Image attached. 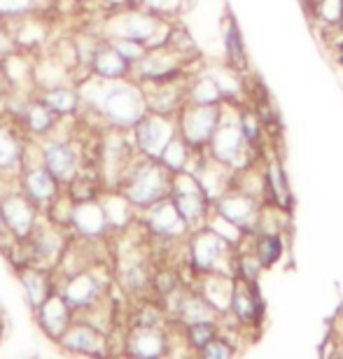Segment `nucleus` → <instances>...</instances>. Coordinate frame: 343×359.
Here are the masks:
<instances>
[{"label": "nucleus", "instance_id": "1", "mask_svg": "<svg viewBox=\"0 0 343 359\" xmlns=\"http://www.w3.org/2000/svg\"><path fill=\"white\" fill-rule=\"evenodd\" d=\"M170 28H173V24H168L159 14L149 12L140 5H126L119 7V10H110V17L101 28V38H128L152 49L168 40Z\"/></svg>", "mask_w": 343, "mask_h": 359}, {"label": "nucleus", "instance_id": "2", "mask_svg": "<svg viewBox=\"0 0 343 359\" xmlns=\"http://www.w3.org/2000/svg\"><path fill=\"white\" fill-rule=\"evenodd\" d=\"M170 182H173V173L159 159H147V156L140 154L133 161V166L128 168L126 177L121 180L119 189L126 194V198L131 201L140 215L154 203L168 198Z\"/></svg>", "mask_w": 343, "mask_h": 359}, {"label": "nucleus", "instance_id": "3", "mask_svg": "<svg viewBox=\"0 0 343 359\" xmlns=\"http://www.w3.org/2000/svg\"><path fill=\"white\" fill-rule=\"evenodd\" d=\"M184 252H187V266L194 276L201 273H231L236 262V248L208 226L191 229L184 238Z\"/></svg>", "mask_w": 343, "mask_h": 359}, {"label": "nucleus", "instance_id": "4", "mask_svg": "<svg viewBox=\"0 0 343 359\" xmlns=\"http://www.w3.org/2000/svg\"><path fill=\"white\" fill-rule=\"evenodd\" d=\"M40 159L49 173H52L63 187H68L77 177L84 161V152L73 135L49 133L47 138L38 140Z\"/></svg>", "mask_w": 343, "mask_h": 359}, {"label": "nucleus", "instance_id": "5", "mask_svg": "<svg viewBox=\"0 0 343 359\" xmlns=\"http://www.w3.org/2000/svg\"><path fill=\"white\" fill-rule=\"evenodd\" d=\"M203 149L210 156H215L217 161H222L227 166H231L234 170H238V168L253 163L248 154L253 152L255 145H250L246 140V135H243L241 124H238V114L231 119L224 117V103H222V119H220L215 133H213L210 142Z\"/></svg>", "mask_w": 343, "mask_h": 359}, {"label": "nucleus", "instance_id": "6", "mask_svg": "<svg viewBox=\"0 0 343 359\" xmlns=\"http://www.w3.org/2000/svg\"><path fill=\"white\" fill-rule=\"evenodd\" d=\"M105 290L108 285L98 276V264L70 273L61 278V285H56V292H61V297L68 301V306L75 311V318L89 313L91 308L105 301Z\"/></svg>", "mask_w": 343, "mask_h": 359}, {"label": "nucleus", "instance_id": "7", "mask_svg": "<svg viewBox=\"0 0 343 359\" xmlns=\"http://www.w3.org/2000/svg\"><path fill=\"white\" fill-rule=\"evenodd\" d=\"M220 119H222V103L201 105V103L184 100L182 107L175 114L177 133H180L194 149H203L208 145L220 124Z\"/></svg>", "mask_w": 343, "mask_h": 359}, {"label": "nucleus", "instance_id": "8", "mask_svg": "<svg viewBox=\"0 0 343 359\" xmlns=\"http://www.w3.org/2000/svg\"><path fill=\"white\" fill-rule=\"evenodd\" d=\"M168 198L173 201V205L189 224V229H199L206 224V219H208V215H210V208H213V201L206 196V191L199 187V182L189 170L173 173Z\"/></svg>", "mask_w": 343, "mask_h": 359}, {"label": "nucleus", "instance_id": "9", "mask_svg": "<svg viewBox=\"0 0 343 359\" xmlns=\"http://www.w3.org/2000/svg\"><path fill=\"white\" fill-rule=\"evenodd\" d=\"M175 133H177L175 117H170V114H156V112H145V117L131 128L135 149H138V154L147 156V159H159L163 147L168 145Z\"/></svg>", "mask_w": 343, "mask_h": 359}, {"label": "nucleus", "instance_id": "10", "mask_svg": "<svg viewBox=\"0 0 343 359\" xmlns=\"http://www.w3.org/2000/svg\"><path fill=\"white\" fill-rule=\"evenodd\" d=\"M138 222L154 241L184 243V238H187L191 231L189 224L184 222L182 215L177 212V208L173 205L170 198H163L159 203H154L152 208H147V210H142L138 215Z\"/></svg>", "mask_w": 343, "mask_h": 359}, {"label": "nucleus", "instance_id": "11", "mask_svg": "<svg viewBox=\"0 0 343 359\" xmlns=\"http://www.w3.org/2000/svg\"><path fill=\"white\" fill-rule=\"evenodd\" d=\"M0 208H3L5 222L14 238H28L42 217V210L21 191L19 182H14L10 189L0 194Z\"/></svg>", "mask_w": 343, "mask_h": 359}, {"label": "nucleus", "instance_id": "12", "mask_svg": "<svg viewBox=\"0 0 343 359\" xmlns=\"http://www.w3.org/2000/svg\"><path fill=\"white\" fill-rule=\"evenodd\" d=\"M59 346L70 355H108L110 353V334H105L103 329H98L96 325H91L89 320L75 318L73 325L66 329V334L61 336Z\"/></svg>", "mask_w": 343, "mask_h": 359}, {"label": "nucleus", "instance_id": "13", "mask_svg": "<svg viewBox=\"0 0 343 359\" xmlns=\"http://www.w3.org/2000/svg\"><path fill=\"white\" fill-rule=\"evenodd\" d=\"M229 313H231V318L236 320V325L243 329L260 325L264 320V301H262L257 283L234 276V294H231Z\"/></svg>", "mask_w": 343, "mask_h": 359}, {"label": "nucleus", "instance_id": "14", "mask_svg": "<svg viewBox=\"0 0 343 359\" xmlns=\"http://www.w3.org/2000/svg\"><path fill=\"white\" fill-rule=\"evenodd\" d=\"M213 208L229 222H234V224H238L241 229H246V231H255L257 215H260V208H262V198H257L243 189H236V187H229L222 196L213 203Z\"/></svg>", "mask_w": 343, "mask_h": 359}, {"label": "nucleus", "instance_id": "15", "mask_svg": "<svg viewBox=\"0 0 343 359\" xmlns=\"http://www.w3.org/2000/svg\"><path fill=\"white\" fill-rule=\"evenodd\" d=\"M28 135L17 119H0V175L19 177L24 166Z\"/></svg>", "mask_w": 343, "mask_h": 359}, {"label": "nucleus", "instance_id": "16", "mask_svg": "<svg viewBox=\"0 0 343 359\" xmlns=\"http://www.w3.org/2000/svg\"><path fill=\"white\" fill-rule=\"evenodd\" d=\"M70 233L75 238H87V241H101L110 233L108 217H105V210L98 196L75 201L73 217H70Z\"/></svg>", "mask_w": 343, "mask_h": 359}, {"label": "nucleus", "instance_id": "17", "mask_svg": "<svg viewBox=\"0 0 343 359\" xmlns=\"http://www.w3.org/2000/svg\"><path fill=\"white\" fill-rule=\"evenodd\" d=\"M33 315H35L38 327L42 329V334L54 343L66 334V329L73 325V320H75V311L68 306V301L61 297V292H54L38 311H33Z\"/></svg>", "mask_w": 343, "mask_h": 359}, {"label": "nucleus", "instance_id": "18", "mask_svg": "<svg viewBox=\"0 0 343 359\" xmlns=\"http://www.w3.org/2000/svg\"><path fill=\"white\" fill-rule=\"evenodd\" d=\"M121 343L131 357H161L168 353L170 336L166 327H128Z\"/></svg>", "mask_w": 343, "mask_h": 359}, {"label": "nucleus", "instance_id": "19", "mask_svg": "<svg viewBox=\"0 0 343 359\" xmlns=\"http://www.w3.org/2000/svg\"><path fill=\"white\" fill-rule=\"evenodd\" d=\"M131 73L133 66L105 38L98 42L94 54L87 61V75L101 77V80H126V77H131Z\"/></svg>", "mask_w": 343, "mask_h": 359}, {"label": "nucleus", "instance_id": "20", "mask_svg": "<svg viewBox=\"0 0 343 359\" xmlns=\"http://www.w3.org/2000/svg\"><path fill=\"white\" fill-rule=\"evenodd\" d=\"M17 280L21 285V292H24V299L31 311H38V308L45 304V301L56 292L54 285V273L49 269L42 266H24L17 271Z\"/></svg>", "mask_w": 343, "mask_h": 359}, {"label": "nucleus", "instance_id": "21", "mask_svg": "<svg viewBox=\"0 0 343 359\" xmlns=\"http://www.w3.org/2000/svg\"><path fill=\"white\" fill-rule=\"evenodd\" d=\"M17 121L24 126L28 138L42 140V138H47L56 126H59L61 117L42 98H28L24 110H21V114L17 117Z\"/></svg>", "mask_w": 343, "mask_h": 359}, {"label": "nucleus", "instance_id": "22", "mask_svg": "<svg viewBox=\"0 0 343 359\" xmlns=\"http://www.w3.org/2000/svg\"><path fill=\"white\" fill-rule=\"evenodd\" d=\"M40 98L59 114V117H77L82 110V96L80 89L70 87V84H59L52 89H42Z\"/></svg>", "mask_w": 343, "mask_h": 359}, {"label": "nucleus", "instance_id": "23", "mask_svg": "<svg viewBox=\"0 0 343 359\" xmlns=\"http://www.w3.org/2000/svg\"><path fill=\"white\" fill-rule=\"evenodd\" d=\"M264 182H267V194L264 198L269 196V203H276L283 210H290L292 208V191H290V182L288 175H285L283 166L278 161H271L267 170H264Z\"/></svg>", "mask_w": 343, "mask_h": 359}, {"label": "nucleus", "instance_id": "24", "mask_svg": "<svg viewBox=\"0 0 343 359\" xmlns=\"http://www.w3.org/2000/svg\"><path fill=\"white\" fill-rule=\"evenodd\" d=\"M253 252L260 259L262 269H271L281 262V257L285 252V243H283V233H271V231H262V233H253Z\"/></svg>", "mask_w": 343, "mask_h": 359}, {"label": "nucleus", "instance_id": "25", "mask_svg": "<svg viewBox=\"0 0 343 359\" xmlns=\"http://www.w3.org/2000/svg\"><path fill=\"white\" fill-rule=\"evenodd\" d=\"M194 154H196V149L191 147L180 133H175L173 138H170L168 145L163 147V152L159 154V161L170 170V173H180V170L189 168Z\"/></svg>", "mask_w": 343, "mask_h": 359}, {"label": "nucleus", "instance_id": "26", "mask_svg": "<svg viewBox=\"0 0 343 359\" xmlns=\"http://www.w3.org/2000/svg\"><path fill=\"white\" fill-rule=\"evenodd\" d=\"M222 38H224V52H227V63L231 68H236L238 73L248 68L246 63V45H243L241 31L236 26V19L229 14L222 21Z\"/></svg>", "mask_w": 343, "mask_h": 359}, {"label": "nucleus", "instance_id": "27", "mask_svg": "<svg viewBox=\"0 0 343 359\" xmlns=\"http://www.w3.org/2000/svg\"><path fill=\"white\" fill-rule=\"evenodd\" d=\"M206 73H208L213 80H215L217 89L222 91L224 100H229V103H238V100L243 98V93H246V84H243L238 70L231 68L229 63H227V66L208 68Z\"/></svg>", "mask_w": 343, "mask_h": 359}, {"label": "nucleus", "instance_id": "28", "mask_svg": "<svg viewBox=\"0 0 343 359\" xmlns=\"http://www.w3.org/2000/svg\"><path fill=\"white\" fill-rule=\"evenodd\" d=\"M187 100L201 103V105H220V103H224V96H222V91L217 89L215 80H213L208 73H201L187 80Z\"/></svg>", "mask_w": 343, "mask_h": 359}, {"label": "nucleus", "instance_id": "29", "mask_svg": "<svg viewBox=\"0 0 343 359\" xmlns=\"http://www.w3.org/2000/svg\"><path fill=\"white\" fill-rule=\"evenodd\" d=\"M220 334V322H199V325L182 327V343L187 346L189 353H201L208 343Z\"/></svg>", "mask_w": 343, "mask_h": 359}, {"label": "nucleus", "instance_id": "30", "mask_svg": "<svg viewBox=\"0 0 343 359\" xmlns=\"http://www.w3.org/2000/svg\"><path fill=\"white\" fill-rule=\"evenodd\" d=\"M110 42H112V47L117 49L128 63H131V66H135V63H138L149 49L147 45H142V42H135V40H128V38H110Z\"/></svg>", "mask_w": 343, "mask_h": 359}, {"label": "nucleus", "instance_id": "31", "mask_svg": "<svg viewBox=\"0 0 343 359\" xmlns=\"http://www.w3.org/2000/svg\"><path fill=\"white\" fill-rule=\"evenodd\" d=\"M238 350L234 348V343L229 341V339H224L222 334H217L215 339H213L208 346L206 348H201V357H206V359H229V357H234Z\"/></svg>", "mask_w": 343, "mask_h": 359}, {"label": "nucleus", "instance_id": "32", "mask_svg": "<svg viewBox=\"0 0 343 359\" xmlns=\"http://www.w3.org/2000/svg\"><path fill=\"white\" fill-rule=\"evenodd\" d=\"M135 5L159 14V17H173V14L184 10V0H135Z\"/></svg>", "mask_w": 343, "mask_h": 359}, {"label": "nucleus", "instance_id": "33", "mask_svg": "<svg viewBox=\"0 0 343 359\" xmlns=\"http://www.w3.org/2000/svg\"><path fill=\"white\" fill-rule=\"evenodd\" d=\"M334 49H337V61L343 66V38L339 42H334Z\"/></svg>", "mask_w": 343, "mask_h": 359}, {"label": "nucleus", "instance_id": "34", "mask_svg": "<svg viewBox=\"0 0 343 359\" xmlns=\"http://www.w3.org/2000/svg\"><path fill=\"white\" fill-rule=\"evenodd\" d=\"M75 3H84V0H75Z\"/></svg>", "mask_w": 343, "mask_h": 359}, {"label": "nucleus", "instance_id": "35", "mask_svg": "<svg viewBox=\"0 0 343 359\" xmlns=\"http://www.w3.org/2000/svg\"><path fill=\"white\" fill-rule=\"evenodd\" d=\"M52 3H56V0H52Z\"/></svg>", "mask_w": 343, "mask_h": 359}]
</instances>
